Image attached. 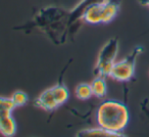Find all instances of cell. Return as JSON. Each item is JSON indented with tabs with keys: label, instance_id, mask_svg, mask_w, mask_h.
<instances>
[{
	"label": "cell",
	"instance_id": "cell-2",
	"mask_svg": "<svg viewBox=\"0 0 149 137\" xmlns=\"http://www.w3.org/2000/svg\"><path fill=\"white\" fill-rule=\"evenodd\" d=\"M96 120L98 126L122 136L124 135L123 131L130 122V113L125 103L116 99H107L102 101L97 108Z\"/></svg>",
	"mask_w": 149,
	"mask_h": 137
},
{
	"label": "cell",
	"instance_id": "cell-14",
	"mask_svg": "<svg viewBox=\"0 0 149 137\" xmlns=\"http://www.w3.org/2000/svg\"><path fill=\"white\" fill-rule=\"evenodd\" d=\"M141 108L143 110L144 114L149 118V108H148V99H145L143 102H141Z\"/></svg>",
	"mask_w": 149,
	"mask_h": 137
},
{
	"label": "cell",
	"instance_id": "cell-4",
	"mask_svg": "<svg viewBox=\"0 0 149 137\" xmlns=\"http://www.w3.org/2000/svg\"><path fill=\"white\" fill-rule=\"evenodd\" d=\"M143 46H136L130 54L122 60L116 62L110 71L109 77L118 82H128L134 77L136 62L139 55L143 52Z\"/></svg>",
	"mask_w": 149,
	"mask_h": 137
},
{
	"label": "cell",
	"instance_id": "cell-9",
	"mask_svg": "<svg viewBox=\"0 0 149 137\" xmlns=\"http://www.w3.org/2000/svg\"><path fill=\"white\" fill-rule=\"evenodd\" d=\"M50 88H51L52 93H53L54 97H55L57 103L59 104V106L64 104L68 100V98H70V91L66 88V86H64L63 84H56V85L52 86Z\"/></svg>",
	"mask_w": 149,
	"mask_h": 137
},
{
	"label": "cell",
	"instance_id": "cell-8",
	"mask_svg": "<svg viewBox=\"0 0 149 137\" xmlns=\"http://www.w3.org/2000/svg\"><path fill=\"white\" fill-rule=\"evenodd\" d=\"M93 92V96L97 98L105 97L107 93V84H106L105 77L102 76H96L93 79V81L90 83Z\"/></svg>",
	"mask_w": 149,
	"mask_h": 137
},
{
	"label": "cell",
	"instance_id": "cell-1",
	"mask_svg": "<svg viewBox=\"0 0 149 137\" xmlns=\"http://www.w3.org/2000/svg\"><path fill=\"white\" fill-rule=\"evenodd\" d=\"M35 24L39 29L47 34L50 40L59 44L65 40L68 26L72 25V11H68L57 6H49L43 8L37 15Z\"/></svg>",
	"mask_w": 149,
	"mask_h": 137
},
{
	"label": "cell",
	"instance_id": "cell-11",
	"mask_svg": "<svg viewBox=\"0 0 149 137\" xmlns=\"http://www.w3.org/2000/svg\"><path fill=\"white\" fill-rule=\"evenodd\" d=\"M74 94L77 96L78 99L80 100H88L93 96L91 85L88 83H80L77 85L74 89Z\"/></svg>",
	"mask_w": 149,
	"mask_h": 137
},
{
	"label": "cell",
	"instance_id": "cell-16",
	"mask_svg": "<svg viewBox=\"0 0 149 137\" xmlns=\"http://www.w3.org/2000/svg\"><path fill=\"white\" fill-rule=\"evenodd\" d=\"M147 6H149V2H148V4H147Z\"/></svg>",
	"mask_w": 149,
	"mask_h": 137
},
{
	"label": "cell",
	"instance_id": "cell-3",
	"mask_svg": "<svg viewBox=\"0 0 149 137\" xmlns=\"http://www.w3.org/2000/svg\"><path fill=\"white\" fill-rule=\"evenodd\" d=\"M120 0H99L90 3L81 15V21L90 25L108 24L120 11Z\"/></svg>",
	"mask_w": 149,
	"mask_h": 137
},
{
	"label": "cell",
	"instance_id": "cell-7",
	"mask_svg": "<svg viewBox=\"0 0 149 137\" xmlns=\"http://www.w3.org/2000/svg\"><path fill=\"white\" fill-rule=\"evenodd\" d=\"M0 133L4 136H13L17 133V122L11 113L0 114Z\"/></svg>",
	"mask_w": 149,
	"mask_h": 137
},
{
	"label": "cell",
	"instance_id": "cell-15",
	"mask_svg": "<svg viewBox=\"0 0 149 137\" xmlns=\"http://www.w3.org/2000/svg\"><path fill=\"white\" fill-rule=\"evenodd\" d=\"M138 2L140 3L141 5H143V6H147L149 0H138Z\"/></svg>",
	"mask_w": 149,
	"mask_h": 137
},
{
	"label": "cell",
	"instance_id": "cell-10",
	"mask_svg": "<svg viewBox=\"0 0 149 137\" xmlns=\"http://www.w3.org/2000/svg\"><path fill=\"white\" fill-rule=\"evenodd\" d=\"M89 135H101V136H120L116 133L109 131L107 129L103 128L101 126H98L96 128L84 129L77 133V136H89Z\"/></svg>",
	"mask_w": 149,
	"mask_h": 137
},
{
	"label": "cell",
	"instance_id": "cell-5",
	"mask_svg": "<svg viewBox=\"0 0 149 137\" xmlns=\"http://www.w3.org/2000/svg\"><path fill=\"white\" fill-rule=\"evenodd\" d=\"M118 52V39L111 38L100 49L97 56L94 74L96 76L109 77L110 71L116 62V58Z\"/></svg>",
	"mask_w": 149,
	"mask_h": 137
},
{
	"label": "cell",
	"instance_id": "cell-6",
	"mask_svg": "<svg viewBox=\"0 0 149 137\" xmlns=\"http://www.w3.org/2000/svg\"><path fill=\"white\" fill-rule=\"evenodd\" d=\"M34 104H35V106L43 110H46V112H53L56 108H59V104L56 101L55 97H54L53 93L51 91V88H47V89L44 90L34 100Z\"/></svg>",
	"mask_w": 149,
	"mask_h": 137
},
{
	"label": "cell",
	"instance_id": "cell-12",
	"mask_svg": "<svg viewBox=\"0 0 149 137\" xmlns=\"http://www.w3.org/2000/svg\"><path fill=\"white\" fill-rule=\"evenodd\" d=\"M11 100H13V104L15 106V108H19V106H23L25 104H27L28 100H29V96L26 92L24 91H15V93H13V95L10 96Z\"/></svg>",
	"mask_w": 149,
	"mask_h": 137
},
{
	"label": "cell",
	"instance_id": "cell-13",
	"mask_svg": "<svg viewBox=\"0 0 149 137\" xmlns=\"http://www.w3.org/2000/svg\"><path fill=\"white\" fill-rule=\"evenodd\" d=\"M15 108L10 97H3L0 96V114H7V113H13Z\"/></svg>",
	"mask_w": 149,
	"mask_h": 137
}]
</instances>
